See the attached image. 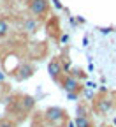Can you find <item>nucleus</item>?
I'll list each match as a JSON object with an SVG mask.
<instances>
[{
    "label": "nucleus",
    "mask_w": 116,
    "mask_h": 127,
    "mask_svg": "<svg viewBox=\"0 0 116 127\" xmlns=\"http://www.w3.org/2000/svg\"><path fill=\"white\" fill-rule=\"evenodd\" d=\"M62 85H63V88L67 90V92H77L79 87H81L74 76H67V78H65L63 81H62Z\"/></svg>",
    "instance_id": "nucleus-5"
},
{
    "label": "nucleus",
    "mask_w": 116,
    "mask_h": 127,
    "mask_svg": "<svg viewBox=\"0 0 116 127\" xmlns=\"http://www.w3.org/2000/svg\"><path fill=\"white\" fill-rule=\"evenodd\" d=\"M47 2L46 0H30L28 2V11L34 16H44L47 12Z\"/></svg>",
    "instance_id": "nucleus-2"
},
{
    "label": "nucleus",
    "mask_w": 116,
    "mask_h": 127,
    "mask_svg": "<svg viewBox=\"0 0 116 127\" xmlns=\"http://www.w3.org/2000/svg\"><path fill=\"white\" fill-rule=\"evenodd\" d=\"M47 71H49V76H51L53 79H58V78H60V74L63 72V67H62V62H60V58H55V60H51V62H49Z\"/></svg>",
    "instance_id": "nucleus-3"
},
{
    "label": "nucleus",
    "mask_w": 116,
    "mask_h": 127,
    "mask_svg": "<svg viewBox=\"0 0 116 127\" xmlns=\"http://www.w3.org/2000/svg\"><path fill=\"white\" fill-rule=\"evenodd\" d=\"M37 27H39V23H37L35 18H26L25 23H23V30L28 32V34H34V32H37Z\"/></svg>",
    "instance_id": "nucleus-6"
},
{
    "label": "nucleus",
    "mask_w": 116,
    "mask_h": 127,
    "mask_svg": "<svg viewBox=\"0 0 116 127\" xmlns=\"http://www.w3.org/2000/svg\"><path fill=\"white\" fill-rule=\"evenodd\" d=\"M4 78H5V76H4L2 72H0V81H4Z\"/></svg>",
    "instance_id": "nucleus-14"
},
{
    "label": "nucleus",
    "mask_w": 116,
    "mask_h": 127,
    "mask_svg": "<svg viewBox=\"0 0 116 127\" xmlns=\"http://www.w3.org/2000/svg\"><path fill=\"white\" fill-rule=\"evenodd\" d=\"M67 39H69L67 35H62V44H65V42H67Z\"/></svg>",
    "instance_id": "nucleus-12"
},
{
    "label": "nucleus",
    "mask_w": 116,
    "mask_h": 127,
    "mask_svg": "<svg viewBox=\"0 0 116 127\" xmlns=\"http://www.w3.org/2000/svg\"><path fill=\"white\" fill-rule=\"evenodd\" d=\"M7 34H9V23L7 20L0 18V37H5Z\"/></svg>",
    "instance_id": "nucleus-8"
},
{
    "label": "nucleus",
    "mask_w": 116,
    "mask_h": 127,
    "mask_svg": "<svg viewBox=\"0 0 116 127\" xmlns=\"http://www.w3.org/2000/svg\"><path fill=\"white\" fill-rule=\"evenodd\" d=\"M0 127H16V124L11 122V120H2L0 122Z\"/></svg>",
    "instance_id": "nucleus-10"
},
{
    "label": "nucleus",
    "mask_w": 116,
    "mask_h": 127,
    "mask_svg": "<svg viewBox=\"0 0 116 127\" xmlns=\"http://www.w3.org/2000/svg\"><path fill=\"white\" fill-rule=\"evenodd\" d=\"M114 124H116V118H114Z\"/></svg>",
    "instance_id": "nucleus-15"
},
{
    "label": "nucleus",
    "mask_w": 116,
    "mask_h": 127,
    "mask_svg": "<svg viewBox=\"0 0 116 127\" xmlns=\"http://www.w3.org/2000/svg\"><path fill=\"white\" fill-rule=\"evenodd\" d=\"M67 97L72 99V101H76L77 99V92H67Z\"/></svg>",
    "instance_id": "nucleus-11"
},
{
    "label": "nucleus",
    "mask_w": 116,
    "mask_h": 127,
    "mask_svg": "<svg viewBox=\"0 0 116 127\" xmlns=\"http://www.w3.org/2000/svg\"><path fill=\"white\" fill-rule=\"evenodd\" d=\"M76 127H92V122L86 118V115H79L76 120H74Z\"/></svg>",
    "instance_id": "nucleus-7"
},
{
    "label": "nucleus",
    "mask_w": 116,
    "mask_h": 127,
    "mask_svg": "<svg viewBox=\"0 0 116 127\" xmlns=\"http://www.w3.org/2000/svg\"><path fill=\"white\" fill-rule=\"evenodd\" d=\"M46 120L53 127H60L65 122V111L62 108H49L46 111Z\"/></svg>",
    "instance_id": "nucleus-1"
},
{
    "label": "nucleus",
    "mask_w": 116,
    "mask_h": 127,
    "mask_svg": "<svg viewBox=\"0 0 116 127\" xmlns=\"http://www.w3.org/2000/svg\"><path fill=\"white\" fill-rule=\"evenodd\" d=\"M67 127H76V124H74V122H69V125H67Z\"/></svg>",
    "instance_id": "nucleus-13"
},
{
    "label": "nucleus",
    "mask_w": 116,
    "mask_h": 127,
    "mask_svg": "<svg viewBox=\"0 0 116 127\" xmlns=\"http://www.w3.org/2000/svg\"><path fill=\"white\" fill-rule=\"evenodd\" d=\"M32 71H34V69H32L30 65H23V67H21V72H23V74H20V78H21V79H23V78H30V76H32Z\"/></svg>",
    "instance_id": "nucleus-9"
},
{
    "label": "nucleus",
    "mask_w": 116,
    "mask_h": 127,
    "mask_svg": "<svg viewBox=\"0 0 116 127\" xmlns=\"http://www.w3.org/2000/svg\"><path fill=\"white\" fill-rule=\"evenodd\" d=\"M95 109L98 111V113L106 115V113H109V111L113 109V101L111 99H98L95 102Z\"/></svg>",
    "instance_id": "nucleus-4"
}]
</instances>
